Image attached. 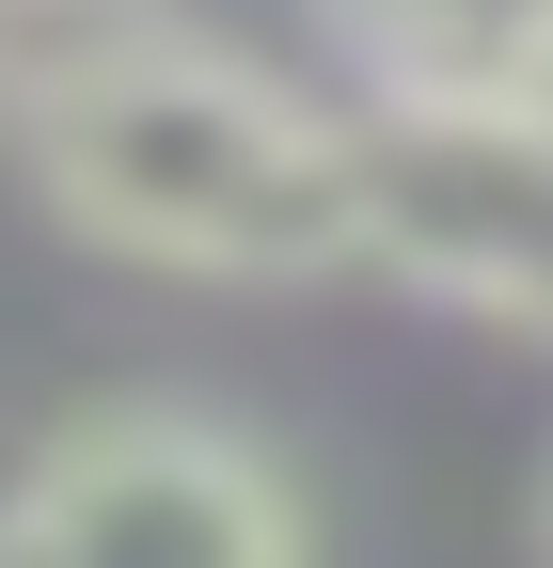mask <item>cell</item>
<instances>
[{
	"label": "cell",
	"mask_w": 553,
	"mask_h": 568,
	"mask_svg": "<svg viewBox=\"0 0 553 568\" xmlns=\"http://www.w3.org/2000/svg\"><path fill=\"white\" fill-rule=\"evenodd\" d=\"M48 205L95 253L205 268V284H316L364 253V142H332L301 95H269L253 63L127 32V48H63L17 95Z\"/></svg>",
	"instance_id": "obj_1"
},
{
	"label": "cell",
	"mask_w": 553,
	"mask_h": 568,
	"mask_svg": "<svg viewBox=\"0 0 553 568\" xmlns=\"http://www.w3.org/2000/svg\"><path fill=\"white\" fill-rule=\"evenodd\" d=\"M395 95H553V0H349Z\"/></svg>",
	"instance_id": "obj_4"
},
{
	"label": "cell",
	"mask_w": 553,
	"mask_h": 568,
	"mask_svg": "<svg viewBox=\"0 0 553 568\" xmlns=\"http://www.w3.org/2000/svg\"><path fill=\"white\" fill-rule=\"evenodd\" d=\"M364 253L459 316L553 332V95H395L364 142Z\"/></svg>",
	"instance_id": "obj_3"
},
{
	"label": "cell",
	"mask_w": 553,
	"mask_h": 568,
	"mask_svg": "<svg viewBox=\"0 0 553 568\" xmlns=\"http://www.w3.org/2000/svg\"><path fill=\"white\" fill-rule=\"evenodd\" d=\"M301 537H316V506L269 474V443H238L205 410H95L0 489V552H95V568H127V552L143 568H269Z\"/></svg>",
	"instance_id": "obj_2"
},
{
	"label": "cell",
	"mask_w": 553,
	"mask_h": 568,
	"mask_svg": "<svg viewBox=\"0 0 553 568\" xmlns=\"http://www.w3.org/2000/svg\"><path fill=\"white\" fill-rule=\"evenodd\" d=\"M17 95H32V80H17V32H0V111H17Z\"/></svg>",
	"instance_id": "obj_5"
}]
</instances>
